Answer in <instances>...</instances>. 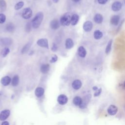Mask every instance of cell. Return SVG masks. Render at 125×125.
Listing matches in <instances>:
<instances>
[{"label":"cell","mask_w":125,"mask_h":125,"mask_svg":"<svg viewBox=\"0 0 125 125\" xmlns=\"http://www.w3.org/2000/svg\"><path fill=\"white\" fill-rule=\"evenodd\" d=\"M44 92V90L43 88H42L41 87H38L36 89L35 91V94L37 97H41L43 95Z\"/></svg>","instance_id":"obj_20"},{"label":"cell","mask_w":125,"mask_h":125,"mask_svg":"<svg viewBox=\"0 0 125 125\" xmlns=\"http://www.w3.org/2000/svg\"><path fill=\"white\" fill-rule=\"evenodd\" d=\"M19 83V77L18 75H15L11 81L12 85L13 86H16L18 85Z\"/></svg>","instance_id":"obj_24"},{"label":"cell","mask_w":125,"mask_h":125,"mask_svg":"<svg viewBox=\"0 0 125 125\" xmlns=\"http://www.w3.org/2000/svg\"><path fill=\"white\" fill-rule=\"evenodd\" d=\"M31 46V42H29L27 43H26L25 45H24V46L21 49V54H23L26 53L29 51Z\"/></svg>","instance_id":"obj_22"},{"label":"cell","mask_w":125,"mask_h":125,"mask_svg":"<svg viewBox=\"0 0 125 125\" xmlns=\"http://www.w3.org/2000/svg\"><path fill=\"white\" fill-rule=\"evenodd\" d=\"M102 88H98V90L95 91V92L94 94V96L95 97H98V96H99L101 94V93L102 92Z\"/></svg>","instance_id":"obj_34"},{"label":"cell","mask_w":125,"mask_h":125,"mask_svg":"<svg viewBox=\"0 0 125 125\" xmlns=\"http://www.w3.org/2000/svg\"><path fill=\"white\" fill-rule=\"evenodd\" d=\"M82 85V83L80 80H75L72 83V87L75 90L79 89Z\"/></svg>","instance_id":"obj_12"},{"label":"cell","mask_w":125,"mask_h":125,"mask_svg":"<svg viewBox=\"0 0 125 125\" xmlns=\"http://www.w3.org/2000/svg\"><path fill=\"white\" fill-rule=\"evenodd\" d=\"M79 20V16L76 14H74L71 16V24L72 25H76Z\"/></svg>","instance_id":"obj_18"},{"label":"cell","mask_w":125,"mask_h":125,"mask_svg":"<svg viewBox=\"0 0 125 125\" xmlns=\"http://www.w3.org/2000/svg\"><path fill=\"white\" fill-rule=\"evenodd\" d=\"M34 54V51H31L30 52V53H29V55H33Z\"/></svg>","instance_id":"obj_38"},{"label":"cell","mask_w":125,"mask_h":125,"mask_svg":"<svg viewBox=\"0 0 125 125\" xmlns=\"http://www.w3.org/2000/svg\"><path fill=\"white\" fill-rule=\"evenodd\" d=\"M50 69V65L49 64H43L40 67V71L43 74H46L48 73Z\"/></svg>","instance_id":"obj_17"},{"label":"cell","mask_w":125,"mask_h":125,"mask_svg":"<svg viewBox=\"0 0 125 125\" xmlns=\"http://www.w3.org/2000/svg\"><path fill=\"white\" fill-rule=\"evenodd\" d=\"M107 113L111 116L115 115L118 112V107L113 104L109 105L107 108Z\"/></svg>","instance_id":"obj_7"},{"label":"cell","mask_w":125,"mask_h":125,"mask_svg":"<svg viewBox=\"0 0 125 125\" xmlns=\"http://www.w3.org/2000/svg\"><path fill=\"white\" fill-rule=\"evenodd\" d=\"M1 125H9V123L7 121H4L2 123Z\"/></svg>","instance_id":"obj_36"},{"label":"cell","mask_w":125,"mask_h":125,"mask_svg":"<svg viewBox=\"0 0 125 125\" xmlns=\"http://www.w3.org/2000/svg\"><path fill=\"white\" fill-rule=\"evenodd\" d=\"M50 26L52 29H58L60 26V22L57 19H54L51 21L50 23Z\"/></svg>","instance_id":"obj_10"},{"label":"cell","mask_w":125,"mask_h":125,"mask_svg":"<svg viewBox=\"0 0 125 125\" xmlns=\"http://www.w3.org/2000/svg\"><path fill=\"white\" fill-rule=\"evenodd\" d=\"M32 14L33 13L31 9L29 7H27L24 8L22 10V13H21V16L23 19L27 20L30 19L32 17Z\"/></svg>","instance_id":"obj_3"},{"label":"cell","mask_w":125,"mask_h":125,"mask_svg":"<svg viewBox=\"0 0 125 125\" xmlns=\"http://www.w3.org/2000/svg\"><path fill=\"white\" fill-rule=\"evenodd\" d=\"M24 5V2L22 1H19L18 3H17L14 6V9L16 10H19L21 9Z\"/></svg>","instance_id":"obj_28"},{"label":"cell","mask_w":125,"mask_h":125,"mask_svg":"<svg viewBox=\"0 0 125 125\" xmlns=\"http://www.w3.org/2000/svg\"><path fill=\"white\" fill-rule=\"evenodd\" d=\"M71 16L69 13H66L64 14L60 19V23L62 25L64 26H69L71 24Z\"/></svg>","instance_id":"obj_2"},{"label":"cell","mask_w":125,"mask_h":125,"mask_svg":"<svg viewBox=\"0 0 125 125\" xmlns=\"http://www.w3.org/2000/svg\"><path fill=\"white\" fill-rule=\"evenodd\" d=\"M78 55L81 58H84L86 55V51L85 48L83 46H80L78 49Z\"/></svg>","instance_id":"obj_13"},{"label":"cell","mask_w":125,"mask_h":125,"mask_svg":"<svg viewBox=\"0 0 125 125\" xmlns=\"http://www.w3.org/2000/svg\"><path fill=\"white\" fill-rule=\"evenodd\" d=\"M108 0H97L98 2L100 4H105Z\"/></svg>","instance_id":"obj_35"},{"label":"cell","mask_w":125,"mask_h":125,"mask_svg":"<svg viewBox=\"0 0 125 125\" xmlns=\"http://www.w3.org/2000/svg\"><path fill=\"white\" fill-rule=\"evenodd\" d=\"M58 49V46L55 43H53L51 50L53 52H56Z\"/></svg>","instance_id":"obj_33"},{"label":"cell","mask_w":125,"mask_h":125,"mask_svg":"<svg viewBox=\"0 0 125 125\" xmlns=\"http://www.w3.org/2000/svg\"><path fill=\"white\" fill-rule=\"evenodd\" d=\"M43 19V14L42 12H38L31 21L32 26L33 28L37 29L41 25Z\"/></svg>","instance_id":"obj_1"},{"label":"cell","mask_w":125,"mask_h":125,"mask_svg":"<svg viewBox=\"0 0 125 125\" xmlns=\"http://www.w3.org/2000/svg\"><path fill=\"white\" fill-rule=\"evenodd\" d=\"M74 43L73 40L71 38H67L65 42V46L66 49H70L74 46Z\"/></svg>","instance_id":"obj_16"},{"label":"cell","mask_w":125,"mask_h":125,"mask_svg":"<svg viewBox=\"0 0 125 125\" xmlns=\"http://www.w3.org/2000/svg\"><path fill=\"white\" fill-rule=\"evenodd\" d=\"M59 0H52L53 2H54V3H57V2H58Z\"/></svg>","instance_id":"obj_39"},{"label":"cell","mask_w":125,"mask_h":125,"mask_svg":"<svg viewBox=\"0 0 125 125\" xmlns=\"http://www.w3.org/2000/svg\"><path fill=\"white\" fill-rule=\"evenodd\" d=\"M94 21L96 23H101L103 21V17L100 14H96L94 17Z\"/></svg>","instance_id":"obj_19"},{"label":"cell","mask_w":125,"mask_h":125,"mask_svg":"<svg viewBox=\"0 0 125 125\" xmlns=\"http://www.w3.org/2000/svg\"><path fill=\"white\" fill-rule=\"evenodd\" d=\"M10 111L8 109H5L2 111L0 114V120L1 121L5 120L10 115Z\"/></svg>","instance_id":"obj_11"},{"label":"cell","mask_w":125,"mask_h":125,"mask_svg":"<svg viewBox=\"0 0 125 125\" xmlns=\"http://www.w3.org/2000/svg\"><path fill=\"white\" fill-rule=\"evenodd\" d=\"M94 37L96 40H99L103 37V34L99 30H96L94 32Z\"/></svg>","instance_id":"obj_23"},{"label":"cell","mask_w":125,"mask_h":125,"mask_svg":"<svg viewBox=\"0 0 125 125\" xmlns=\"http://www.w3.org/2000/svg\"><path fill=\"white\" fill-rule=\"evenodd\" d=\"M122 7V4L120 1H115L112 3L111 9L113 11L117 12L120 11Z\"/></svg>","instance_id":"obj_9"},{"label":"cell","mask_w":125,"mask_h":125,"mask_svg":"<svg viewBox=\"0 0 125 125\" xmlns=\"http://www.w3.org/2000/svg\"><path fill=\"white\" fill-rule=\"evenodd\" d=\"M120 17L118 15H114L110 19V23L115 26H116L118 24L120 21Z\"/></svg>","instance_id":"obj_15"},{"label":"cell","mask_w":125,"mask_h":125,"mask_svg":"<svg viewBox=\"0 0 125 125\" xmlns=\"http://www.w3.org/2000/svg\"><path fill=\"white\" fill-rule=\"evenodd\" d=\"M123 87L124 89H125V81L124 82V83H123Z\"/></svg>","instance_id":"obj_40"},{"label":"cell","mask_w":125,"mask_h":125,"mask_svg":"<svg viewBox=\"0 0 125 125\" xmlns=\"http://www.w3.org/2000/svg\"><path fill=\"white\" fill-rule=\"evenodd\" d=\"M93 28V23L90 21H87L83 24V29L85 32L90 31Z\"/></svg>","instance_id":"obj_6"},{"label":"cell","mask_w":125,"mask_h":125,"mask_svg":"<svg viewBox=\"0 0 125 125\" xmlns=\"http://www.w3.org/2000/svg\"><path fill=\"white\" fill-rule=\"evenodd\" d=\"M11 79L8 76H5L2 77L0 80L1 83L4 86L8 85L11 82Z\"/></svg>","instance_id":"obj_14"},{"label":"cell","mask_w":125,"mask_h":125,"mask_svg":"<svg viewBox=\"0 0 125 125\" xmlns=\"http://www.w3.org/2000/svg\"><path fill=\"white\" fill-rule=\"evenodd\" d=\"M72 1H74V2H79V1H80L81 0H72Z\"/></svg>","instance_id":"obj_41"},{"label":"cell","mask_w":125,"mask_h":125,"mask_svg":"<svg viewBox=\"0 0 125 125\" xmlns=\"http://www.w3.org/2000/svg\"><path fill=\"white\" fill-rule=\"evenodd\" d=\"M92 89H93V90H94V91H96L97 90H98V87H97V86H93V87Z\"/></svg>","instance_id":"obj_37"},{"label":"cell","mask_w":125,"mask_h":125,"mask_svg":"<svg viewBox=\"0 0 125 125\" xmlns=\"http://www.w3.org/2000/svg\"><path fill=\"white\" fill-rule=\"evenodd\" d=\"M83 100L79 96H76L73 100V103L76 106H80L82 103Z\"/></svg>","instance_id":"obj_21"},{"label":"cell","mask_w":125,"mask_h":125,"mask_svg":"<svg viewBox=\"0 0 125 125\" xmlns=\"http://www.w3.org/2000/svg\"><path fill=\"white\" fill-rule=\"evenodd\" d=\"M6 21V16L4 14L0 13V23H3Z\"/></svg>","instance_id":"obj_32"},{"label":"cell","mask_w":125,"mask_h":125,"mask_svg":"<svg viewBox=\"0 0 125 125\" xmlns=\"http://www.w3.org/2000/svg\"><path fill=\"white\" fill-rule=\"evenodd\" d=\"M13 43V40L10 38L5 37L0 39V45L2 46L11 45Z\"/></svg>","instance_id":"obj_4"},{"label":"cell","mask_w":125,"mask_h":125,"mask_svg":"<svg viewBox=\"0 0 125 125\" xmlns=\"http://www.w3.org/2000/svg\"><path fill=\"white\" fill-rule=\"evenodd\" d=\"M10 52V49L8 47H5L2 51H1V56L3 57H5Z\"/></svg>","instance_id":"obj_29"},{"label":"cell","mask_w":125,"mask_h":125,"mask_svg":"<svg viewBox=\"0 0 125 125\" xmlns=\"http://www.w3.org/2000/svg\"><path fill=\"white\" fill-rule=\"evenodd\" d=\"M58 60V56L55 55V54H54L53 55H52L51 57V59L50 60V62L51 63H54L55 62H56Z\"/></svg>","instance_id":"obj_31"},{"label":"cell","mask_w":125,"mask_h":125,"mask_svg":"<svg viewBox=\"0 0 125 125\" xmlns=\"http://www.w3.org/2000/svg\"><path fill=\"white\" fill-rule=\"evenodd\" d=\"M37 44L40 47L49 49L48 40L46 38L40 39L37 41Z\"/></svg>","instance_id":"obj_5"},{"label":"cell","mask_w":125,"mask_h":125,"mask_svg":"<svg viewBox=\"0 0 125 125\" xmlns=\"http://www.w3.org/2000/svg\"><path fill=\"white\" fill-rule=\"evenodd\" d=\"M31 26H32V24L30 22H28L26 23L25 26V30L26 32L29 33L31 31Z\"/></svg>","instance_id":"obj_30"},{"label":"cell","mask_w":125,"mask_h":125,"mask_svg":"<svg viewBox=\"0 0 125 125\" xmlns=\"http://www.w3.org/2000/svg\"><path fill=\"white\" fill-rule=\"evenodd\" d=\"M57 101L59 104L64 105L67 103L68 101V98L65 95L61 94L58 96L57 98Z\"/></svg>","instance_id":"obj_8"},{"label":"cell","mask_w":125,"mask_h":125,"mask_svg":"<svg viewBox=\"0 0 125 125\" xmlns=\"http://www.w3.org/2000/svg\"><path fill=\"white\" fill-rule=\"evenodd\" d=\"M123 0L124 2V3H125V0Z\"/></svg>","instance_id":"obj_42"},{"label":"cell","mask_w":125,"mask_h":125,"mask_svg":"<svg viewBox=\"0 0 125 125\" xmlns=\"http://www.w3.org/2000/svg\"><path fill=\"white\" fill-rule=\"evenodd\" d=\"M112 40L111 39L110 40L106 45V47L105 48V52L106 54H108L109 53V52H110L111 49V46H112Z\"/></svg>","instance_id":"obj_26"},{"label":"cell","mask_w":125,"mask_h":125,"mask_svg":"<svg viewBox=\"0 0 125 125\" xmlns=\"http://www.w3.org/2000/svg\"><path fill=\"white\" fill-rule=\"evenodd\" d=\"M7 7L6 2L4 0H0V10L4 11Z\"/></svg>","instance_id":"obj_27"},{"label":"cell","mask_w":125,"mask_h":125,"mask_svg":"<svg viewBox=\"0 0 125 125\" xmlns=\"http://www.w3.org/2000/svg\"><path fill=\"white\" fill-rule=\"evenodd\" d=\"M6 30L9 32H13L15 30L14 24L12 22H9L6 26Z\"/></svg>","instance_id":"obj_25"}]
</instances>
